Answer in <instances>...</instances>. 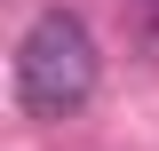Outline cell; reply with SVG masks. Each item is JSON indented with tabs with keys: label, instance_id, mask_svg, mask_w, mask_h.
Masks as SVG:
<instances>
[{
	"label": "cell",
	"instance_id": "obj_1",
	"mask_svg": "<svg viewBox=\"0 0 159 151\" xmlns=\"http://www.w3.org/2000/svg\"><path fill=\"white\" fill-rule=\"evenodd\" d=\"M96 32L72 16V8H40L16 40V103L32 119H72L88 95H96Z\"/></svg>",
	"mask_w": 159,
	"mask_h": 151
}]
</instances>
